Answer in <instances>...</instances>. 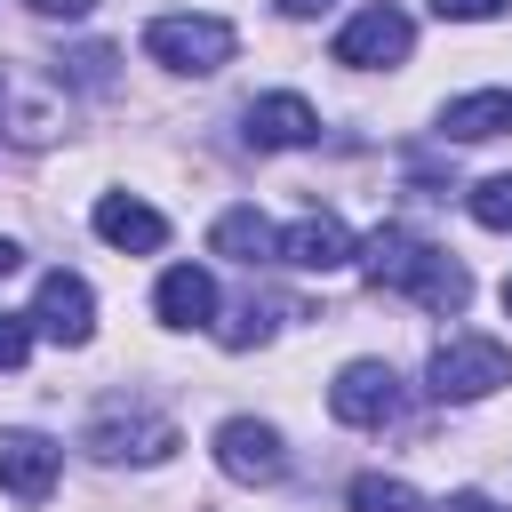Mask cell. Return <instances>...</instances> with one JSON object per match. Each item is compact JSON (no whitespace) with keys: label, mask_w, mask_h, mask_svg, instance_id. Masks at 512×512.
<instances>
[{"label":"cell","mask_w":512,"mask_h":512,"mask_svg":"<svg viewBox=\"0 0 512 512\" xmlns=\"http://www.w3.org/2000/svg\"><path fill=\"white\" fill-rule=\"evenodd\" d=\"M360 272H368V288L416 296L424 312H448V320L472 304V272H464L448 248H432V240H416V232H400V224H384V232L360 248Z\"/></svg>","instance_id":"6da1fadb"},{"label":"cell","mask_w":512,"mask_h":512,"mask_svg":"<svg viewBox=\"0 0 512 512\" xmlns=\"http://www.w3.org/2000/svg\"><path fill=\"white\" fill-rule=\"evenodd\" d=\"M144 56L168 64V72L208 80V72L232 64V24H224V16H152V24H144Z\"/></svg>","instance_id":"7a4b0ae2"},{"label":"cell","mask_w":512,"mask_h":512,"mask_svg":"<svg viewBox=\"0 0 512 512\" xmlns=\"http://www.w3.org/2000/svg\"><path fill=\"white\" fill-rule=\"evenodd\" d=\"M424 376H432V400H488L496 384H512V352L496 336H440Z\"/></svg>","instance_id":"3957f363"},{"label":"cell","mask_w":512,"mask_h":512,"mask_svg":"<svg viewBox=\"0 0 512 512\" xmlns=\"http://www.w3.org/2000/svg\"><path fill=\"white\" fill-rule=\"evenodd\" d=\"M400 408H408V392H400V376H392L384 360H352V368L328 384V416H336V424L376 432V424H400Z\"/></svg>","instance_id":"277c9868"},{"label":"cell","mask_w":512,"mask_h":512,"mask_svg":"<svg viewBox=\"0 0 512 512\" xmlns=\"http://www.w3.org/2000/svg\"><path fill=\"white\" fill-rule=\"evenodd\" d=\"M96 464H160L168 448H176V424L168 416H152V408H112V416H96L88 424V440H80Z\"/></svg>","instance_id":"5b68a950"},{"label":"cell","mask_w":512,"mask_h":512,"mask_svg":"<svg viewBox=\"0 0 512 512\" xmlns=\"http://www.w3.org/2000/svg\"><path fill=\"white\" fill-rule=\"evenodd\" d=\"M216 464L240 488H272V480H288V440L272 424H256V416H224L216 424Z\"/></svg>","instance_id":"8992f818"},{"label":"cell","mask_w":512,"mask_h":512,"mask_svg":"<svg viewBox=\"0 0 512 512\" xmlns=\"http://www.w3.org/2000/svg\"><path fill=\"white\" fill-rule=\"evenodd\" d=\"M408 48H416V24H408L392 0L360 8V16L336 32V64H352V72H384V64H400Z\"/></svg>","instance_id":"52a82bcc"},{"label":"cell","mask_w":512,"mask_h":512,"mask_svg":"<svg viewBox=\"0 0 512 512\" xmlns=\"http://www.w3.org/2000/svg\"><path fill=\"white\" fill-rule=\"evenodd\" d=\"M32 328L56 336V344H88V336H96V296H88V280H80V272H48L40 296H32Z\"/></svg>","instance_id":"ba28073f"},{"label":"cell","mask_w":512,"mask_h":512,"mask_svg":"<svg viewBox=\"0 0 512 512\" xmlns=\"http://www.w3.org/2000/svg\"><path fill=\"white\" fill-rule=\"evenodd\" d=\"M56 472H64V448H56V440H40V432H0V488H8V496L48 504Z\"/></svg>","instance_id":"9c48e42d"},{"label":"cell","mask_w":512,"mask_h":512,"mask_svg":"<svg viewBox=\"0 0 512 512\" xmlns=\"http://www.w3.org/2000/svg\"><path fill=\"white\" fill-rule=\"evenodd\" d=\"M320 136V112L304 104V96H256L248 104V144L256 152H296V144H312Z\"/></svg>","instance_id":"30bf717a"},{"label":"cell","mask_w":512,"mask_h":512,"mask_svg":"<svg viewBox=\"0 0 512 512\" xmlns=\"http://www.w3.org/2000/svg\"><path fill=\"white\" fill-rule=\"evenodd\" d=\"M280 264H296V272H344L352 264V232L336 216H304V224L280 232Z\"/></svg>","instance_id":"8fae6325"},{"label":"cell","mask_w":512,"mask_h":512,"mask_svg":"<svg viewBox=\"0 0 512 512\" xmlns=\"http://www.w3.org/2000/svg\"><path fill=\"white\" fill-rule=\"evenodd\" d=\"M152 312H160L168 328H208V320H216V280H208L200 264H176V272H160Z\"/></svg>","instance_id":"7c38bea8"},{"label":"cell","mask_w":512,"mask_h":512,"mask_svg":"<svg viewBox=\"0 0 512 512\" xmlns=\"http://www.w3.org/2000/svg\"><path fill=\"white\" fill-rule=\"evenodd\" d=\"M96 232H104L112 248L144 256V248H160V240H168V216H160V208H144V200H128V192H104V200H96Z\"/></svg>","instance_id":"4fadbf2b"},{"label":"cell","mask_w":512,"mask_h":512,"mask_svg":"<svg viewBox=\"0 0 512 512\" xmlns=\"http://www.w3.org/2000/svg\"><path fill=\"white\" fill-rule=\"evenodd\" d=\"M512 128V88H480V96H456L448 112H440V136L448 144H488V136H504Z\"/></svg>","instance_id":"5bb4252c"},{"label":"cell","mask_w":512,"mask_h":512,"mask_svg":"<svg viewBox=\"0 0 512 512\" xmlns=\"http://www.w3.org/2000/svg\"><path fill=\"white\" fill-rule=\"evenodd\" d=\"M208 248H216V256H232V264H264V256H280V232H272L256 208H224V216H216V232H208Z\"/></svg>","instance_id":"9a60e30c"},{"label":"cell","mask_w":512,"mask_h":512,"mask_svg":"<svg viewBox=\"0 0 512 512\" xmlns=\"http://www.w3.org/2000/svg\"><path fill=\"white\" fill-rule=\"evenodd\" d=\"M352 512H424L408 480H384V472H360L352 480Z\"/></svg>","instance_id":"2e32d148"},{"label":"cell","mask_w":512,"mask_h":512,"mask_svg":"<svg viewBox=\"0 0 512 512\" xmlns=\"http://www.w3.org/2000/svg\"><path fill=\"white\" fill-rule=\"evenodd\" d=\"M56 80H72V88H112V48H72V56H56Z\"/></svg>","instance_id":"e0dca14e"},{"label":"cell","mask_w":512,"mask_h":512,"mask_svg":"<svg viewBox=\"0 0 512 512\" xmlns=\"http://www.w3.org/2000/svg\"><path fill=\"white\" fill-rule=\"evenodd\" d=\"M464 200H472V216H480L488 232H512V176H488V184H472Z\"/></svg>","instance_id":"ac0fdd59"},{"label":"cell","mask_w":512,"mask_h":512,"mask_svg":"<svg viewBox=\"0 0 512 512\" xmlns=\"http://www.w3.org/2000/svg\"><path fill=\"white\" fill-rule=\"evenodd\" d=\"M32 352V312H0V368H24Z\"/></svg>","instance_id":"d6986e66"},{"label":"cell","mask_w":512,"mask_h":512,"mask_svg":"<svg viewBox=\"0 0 512 512\" xmlns=\"http://www.w3.org/2000/svg\"><path fill=\"white\" fill-rule=\"evenodd\" d=\"M504 0H432V16H448V24H488Z\"/></svg>","instance_id":"ffe728a7"},{"label":"cell","mask_w":512,"mask_h":512,"mask_svg":"<svg viewBox=\"0 0 512 512\" xmlns=\"http://www.w3.org/2000/svg\"><path fill=\"white\" fill-rule=\"evenodd\" d=\"M440 512H504V504H488V496H480V488H456V496H448V504H440Z\"/></svg>","instance_id":"44dd1931"},{"label":"cell","mask_w":512,"mask_h":512,"mask_svg":"<svg viewBox=\"0 0 512 512\" xmlns=\"http://www.w3.org/2000/svg\"><path fill=\"white\" fill-rule=\"evenodd\" d=\"M32 8H40V16H88L96 0H32Z\"/></svg>","instance_id":"7402d4cb"},{"label":"cell","mask_w":512,"mask_h":512,"mask_svg":"<svg viewBox=\"0 0 512 512\" xmlns=\"http://www.w3.org/2000/svg\"><path fill=\"white\" fill-rule=\"evenodd\" d=\"M336 0H280V16H328Z\"/></svg>","instance_id":"603a6c76"},{"label":"cell","mask_w":512,"mask_h":512,"mask_svg":"<svg viewBox=\"0 0 512 512\" xmlns=\"http://www.w3.org/2000/svg\"><path fill=\"white\" fill-rule=\"evenodd\" d=\"M16 264H24V248H16V240H0V280H8Z\"/></svg>","instance_id":"cb8c5ba5"},{"label":"cell","mask_w":512,"mask_h":512,"mask_svg":"<svg viewBox=\"0 0 512 512\" xmlns=\"http://www.w3.org/2000/svg\"><path fill=\"white\" fill-rule=\"evenodd\" d=\"M504 312H512V280H504Z\"/></svg>","instance_id":"d4e9b609"}]
</instances>
